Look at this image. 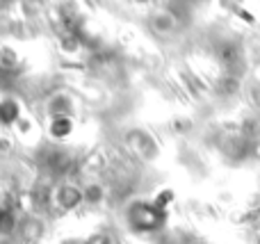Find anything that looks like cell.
I'll list each match as a JSON object with an SVG mask.
<instances>
[{"label":"cell","mask_w":260,"mask_h":244,"mask_svg":"<svg viewBox=\"0 0 260 244\" xmlns=\"http://www.w3.org/2000/svg\"><path fill=\"white\" fill-rule=\"evenodd\" d=\"M53 203L57 205L62 213H71V210H76L80 203H85V194H82L80 187L62 185V187H57V190H55Z\"/></svg>","instance_id":"7a4b0ae2"},{"label":"cell","mask_w":260,"mask_h":244,"mask_svg":"<svg viewBox=\"0 0 260 244\" xmlns=\"http://www.w3.org/2000/svg\"><path fill=\"white\" fill-rule=\"evenodd\" d=\"M73 132V121L69 117H55L50 123V137L53 140H67Z\"/></svg>","instance_id":"277c9868"},{"label":"cell","mask_w":260,"mask_h":244,"mask_svg":"<svg viewBox=\"0 0 260 244\" xmlns=\"http://www.w3.org/2000/svg\"><path fill=\"white\" fill-rule=\"evenodd\" d=\"M21 119V110L14 100H3L0 103V126H16Z\"/></svg>","instance_id":"3957f363"},{"label":"cell","mask_w":260,"mask_h":244,"mask_svg":"<svg viewBox=\"0 0 260 244\" xmlns=\"http://www.w3.org/2000/svg\"><path fill=\"white\" fill-rule=\"evenodd\" d=\"M82 194H85V203L89 205H99L105 199V190L101 185H89L87 190H82Z\"/></svg>","instance_id":"5b68a950"},{"label":"cell","mask_w":260,"mask_h":244,"mask_svg":"<svg viewBox=\"0 0 260 244\" xmlns=\"http://www.w3.org/2000/svg\"><path fill=\"white\" fill-rule=\"evenodd\" d=\"M167 217H169V213L160 205H155L153 201H133L126 208L128 228L137 235H151V233L162 231Z\"/></svg>","instance_id":"6da1fadb"}]
</instances>
